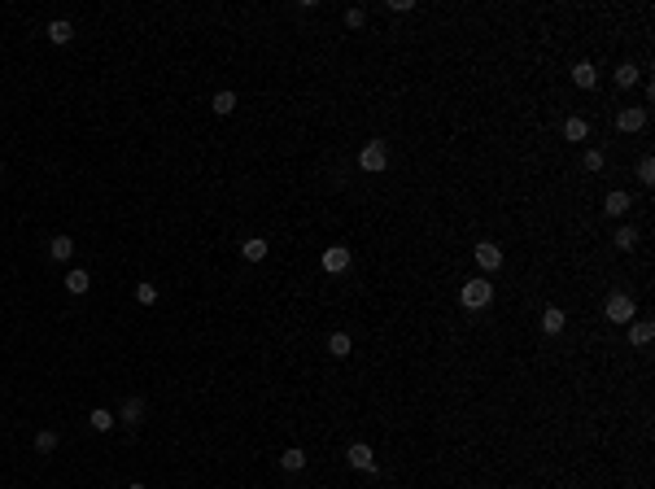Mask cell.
Wrapping results in <instances>:
<instances>
[{
	"label": "cell",
	"mask_w": 655,
	"mask_h": 489,
	"mask_svg": "<svg viewBox=\"0 0 655 489\" xmlns=\"http://www.w3.org/2000/svg\"><path fill=\"white\" fill-rule=\"evenodd\" d=\"M616 83H621V88H629V83H638V66H616Z\"/></svg>",
	"instance_id": "cb8c5ba5"
},
{
	"label": "cell",
	"mask_w": 655,
	"mask_h": 489,
	"mask_svg": "<svg viewBox=\"0 0 655 489\" xmlns=\"http://www.w3.org/2000/svg\"><path fill=\"white\" fill-rule=\"evenodd\" d=\"M651 337H655V328L647 324V319H634V324H629V341L634 345H651Z\"/></svg>",
	"instance_id": "9a60e30c"
},
{
	"label": "cell",
	"mask_w": 655,
	"mask_h": 489,
	"mask_svg": "<svg viewBox=\"0 0 655 489\" xmlns=\"http://www.w3.org/2000/svg\"><path fill=\"white\" fill-rule=\"evenodd\" d=\"M127 489H149V485H140V481H131V485H127Z\"/></svg>",
	"instance_id": "f1b7e54d"
},
{
	"label": "cell",
	"mask_w": 655,
	"mask_h": 489,
	"mask_svg": "<svg viewBox=\"0 0 655 489\" xmlns=\"http://www.w3.org/2000/svg\"><path fill=\"white\" fill-rule=\"evenodd\" d=\"M92 289V276L83 267H70V276H66V293H88Z\"/></svg>",
	"instance_id": "7c38bea8"
},
{
	"label": "cell",
	"mask_w": 655,
	"mask_h": 489,
	"mask_svg": "<svg viewBox=\"0 0 655 489\" xmlns=\"http://www.w3.org/2000/svg\"><path fill=\"white\" fill-rule=\"evenodd\" d=\"M564 136H568V140H586V136H590V123H586V118H568V123H564Z\"/></svg>",
	"instance_id": "7402d4cb"
},
{
	"label": "cell",
	"mask_w": 655,
	"mask_h": 489,
	"mask_svg": "<svg viewBox=\"0 0 655 489\" xmlns=\"http://www.w3.org/2000/svg\"><path fill=\"white\" fill-rule=\"evenodd\" d=\"M49 40L53 44H70V40H75V27H70L66 18H57V22H49Z\"/></svg>",
	"instance_id": "4fadbf2b"
},
{
	"label": "cell",
	"mask_w": 655,
	"mask_h": 489,
	"mask_svg": "<svg viewBox=\"0 0 655 489\" xmlns=\"http://www.w3.org/2000/svg\"><path fill=\"white\" fill-rule=\"evenodd\" d=\"M280 468H284V472H302V468H306V450H297V446L284 450V455H280Z\"/></svg>",
	"instance_id": "ac0fdd59"
},
{
	"label": "cell",
	"mask_w": 655,
	"mask_h": 489,
	"mask_svg": "<svg viewBox=\"0 0 655 489\" xmlns=\"http://www.w3.org/2000/svg\"><path fill=\"white\" fill-rule=\"evenodd\" d=\"M363 22H367V14H363V9H345V27H350V31H359Z\"/></svg>",
	"instance_id": "83f0119b"
},
{
	"label": "cell",
	"mask_w": 655,
	"mask_h": 489,
	"mask_svg": "<svg viewBox=\"0 0 655 489\" xmlns=\"http://www.w3.org/2000/svg\"><path fill=\"white\" fill-rule=\"evenodd\" d=\"M564 324H568V315L559 306H546L542 310V332H551V337H555V332H564Z\"/></svg>",
	"instance_id": "30bf717a"
},
{
	"label": "cell",
	"mask_w": 655,
	"mask_h": 489,
	"mask_svg": "<svg viewBox=\"0 0 655 489\" xmlns=\"http://www.w3.org/2000/svg\"><path fill=\"white\" fill-rule=\"evenodd\" d=\"M573 83H577V88H586V92L599 88V70H594V62H577L573 66Z\"/></svg>",
	"instance_id": "52a82bcc"
},
{
	"label": "cell",
	"mask_w": 655,
	"mask_h": 489,
	"mask_svg": "<svg viewBox=\"0 0 655 489\" xmlns=\"http://www.w3.org/2000/svg\"><path fill=\"white\" fill-rule=\"evenodd\" d=\"M642 127H647V110H642V105H625V110L616 114V131H625V136H634Z\"/></svg>",
	"instance_id": "277c9868"
},
{
	"label": "cell",
	"mask_w": 655,
	"mask_h": 489,
	"mask_svg": "<svg viewBox=\"0 0 655 489\" xmlns=\"http://www.w3.org/2000/svg\"><path fill=\"white\" fill-rule=\"evenodd\" d=\"M345 459H350V468H359V472H376V450L367 446V441H354V446L345 450Z\"/></svg>",
	"instance_id": "8992f818"
},
{
	"label": "cell",
	"mask_w": 655,
	"mask_h": 489,
	"mask_svg": "<svg viewBox=\"0 0 655 489\" xmlns=\"http://www.w3.org/2000/svg\"><path fill=\"white\" fill-rule=\"evenodd\" d=\"M88 424H92V428H97V433H110V428L118 424V415H114V411H105V407H97V411H92V415H88Z\"/></svg>",
	"instance_id": "2e32d148"
},
{
	"label": "cell",
	"mask_w": 655,
	"mask_h": 489,
	"mask_svg": "<svg viewBox=\"0 0 655 489\" xmlns=\"http://www.w3.org/2000/svg\"><path fill=\"white\" fill-rule=\"evenodd\" d=\"M634 245H638V232H634V228H621V232H616V249H625V254H629Z\"/></svg>",
	"instance_id": "d4e9b609"
},
{
	"label": "cell",
	"mask_w": 655,
	"mask_h": 489,
	"mask_svg": "<svg viewBox=\"0 0 655 489\" xmlns=\"http://www.w3.org/2000/svg\"><path fill=\"white\" fill-rule=\"evenodd\" d=\"M35 450H40V455H53V450H57V433H53V428H40V433H35Z\"/></svg>",
	"instance_id": "44dd1931"
},
{
	"label": "cell",
	"mask_w": 655,
	"mask_h": 489,
	"mask_svg": "<svg viewBox=\"0 0 655 489\" xmlns=\"http://www.w3.org/2000/svg\"><path fill=\"white\" fill-rule=\"evenodd\" d=\"M241 254H245V262H262L267 258V241H262V236H249V241L241 245Z\"/></svg>",
	"instance_id": "5bb4252c"
},
{
	"label": "cell",
	"mask_w": 655,
	"mask_h": 489,
	"mask_svg": "<svg viewBox=\"0 0 655 489\" xmlns=\"http://www.w3.org/2000/svg\"><path fill=\"white\" fill-rule=\"evenodd\" d=\"M607 319H612V324H621V328H629L638 319V306H634V297L629 293H612L607 297V310H603Z\"/></svg>",
	"instance_id": "6da1fadb"
},
{
	"label": "cell",
	"mask_w": 655,
	"mask_h": 489,
	"mask_svg": "<svg viewBox=\"0 0 655 489\" xmlns=\"http://www.w3.org/2000/svg\"><path fill=\"white\" fill-rule=\"evenodd\" d=\"M607 214H616V219H621V214H629V206H634V201H629V193H607Z\"/></svg>",
	"instance_id": "d6986e66"
},
{
	"label": "cell",
	"mask_w": 655,
	"mask_h": 489,
	"mask_svg": "<svg viewBox=\"0 0 655 489\" xmlns=\"http://www.w3.org/2000/svg\"><path fill=\"white\" fill-rule=\"evenodd\" d=\"M476 267H481V271H490V276H494V271L503 267V245H494V241H481V245H476Z\"/></svg>",
	"instance_id": "5b68a950"
},
{
	"label": "cell",
	"mask_w": 655,
	"mask_h": 489,
	"mask_svg": "<svg viewBox=\"0 0 655 489\" xmlns=\"http://www.w3.org/2000/svg\"><path fill=\"white\" fill-rule=\"evenodd\" d=\"M49 254H53L57 262H66L70 254H75V241H70V236H53V241H49Z\"/></svg>",
	"instance_id": "ffe728a7"
},
{
	"label": "cell",
	"mask_w": 655,
	"mask_h": 489,
	"mask_svg": "<svg viewBox=\"0 0 655 489\" xmlns=\"http://www.w3.org/2000/svg\"><path fill=\"white\" fill-rule=\"evenodd\" d=\"M210 110H214V114H232V110H236V92H232V88H223V92H214V101H210Z\"/></svg>",
	"instance_id": "e0dca14e"
},
{
	"label": "cell",
	"mask_w": 655,
	"mask_h": 489,
	"mask_svg": "<svg viewBox=\"0 0 655 489\" xmlns=\"http://www.w3.org/2000/svg\"><path fill=\"white\" fill-rule=\"evenodd\" d=\"M603 166H607V158H603V149H590V153H586V171H594V175H599Z\"/></svg>",
	"instance_id": "484cf974"
},
{
	"label": "cell",
	"mask_w": 655,
	"mask_h": 489,
	"mask_svg": "<svg viewBox=\"0 0 655 489\" xmlns=\"http://www.w3.org/2000/svg\"><path fill=\"white\" fill-rule=\"evenodd\" d=\"M118 420L131 424V428H140V420H145V402H140V398H127L123 411H118Z\"/></svg>",
	"instance_id": "9c48e42d"
},
{
	"label": "cell",
	"mask_w": 655,
	"mask_h": 489,
	"mask_svg": "<svg viewBox=\"0 0 655 489\" xmlns=\"http://www.w3.org/2000/svg\"><path fill=\"white\" fill-rule=\"evenodd\" d=\"M136 302H140V306H153V302H158V284L140 280V284H136Z\"/></svg>",
	"instance_id": "603a6c76"
},
{
	"label": "cell",
	"mask_w": 655,
	"mask_h": 489,
	"mask_svg": "<svg viewBox=\"0 0 655 489\" xmlns=\"http://www.w3.org/2000/svg\"><path fill=\"white\" fill-rule=\"evenodd\" d=\"M359 166L367 175H380L389 166V149H385V140H372V145H367L363 153H359Z\"/></svg>",
	"instance_id": "3957f363"
},
{
	"label": "cell",
	"mask_w": 655,
	"mask_h": 489,
	"mask_svg": "<svg viewBox=\"0 0 655 489\" xmlns=\"http://www.w3.org/2000/svg\"><path fill=\"white\" fill-rule=\"evenodd\" d=\"M490 302H494V284L490 280H468L463 284V306L468 310H485Z\"/></svg>",
	"instance_id": "7a4b0ae2"
},
{
	"label": "cell",
	"mask_w": 655,
	"mask_h": 489,
	"mask_svg": "<svg viewBox=\"0 0 655 489\" xmlns=\"http://www.w3.org/2000/svg\"><path fill=\"white\" fill-rule=\"evenodd\" d=\"M345 267H350V249H345V245H332L328 254H324V271L337 276V271H345Z\"/></svg>",
	"instance_id": "ba28073f"
},
{
	"label": "cell",
	"mask_w": 655,
	"mask_h": 489,
	"mask_svg": "<svg viewBox=\"0 0 655 489\" xmlns=\"http://www.w3.org/2000/svg\"><path fill=\"white\" fill-rule=\"evenodd\" d=\"M638 180L647 184V188L655 184V162H651V158H642V162H638Z\"/></svg>",
	"instance_id": "4316f807"
},
{
	"label": "cell",
	"mask_w": 655,
	"mask_h": 489,
	"mask_svg": "<svg viewBox=\"0 0 655 489\" xmlns=\"http://www.w3.org/2000/svg\"><path fill=\"white\" fill-rule=\"evenodd\" d=\"M350 350H354L350 332H332V337H328V354H332V359H350Z\"/></svg>",
	"instance_id": "8fae6325"
}]
</instances>
